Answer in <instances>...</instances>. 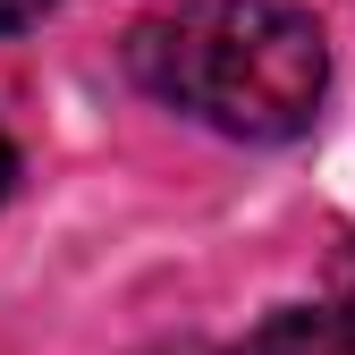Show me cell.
<instances>
[{"label": "cell", "instance_id": "cell-1", "mask_svg": "<svg viewBox=\"0 0 355 355\" xmlns=\"http://www.w3.org/2000/svg\"><path fill=\"white\" fill-rule=\"evenodd\" d=\"M144 94L220 136L279 144L304 136L330 85V42L304 0H178L127 34Z\"/></svg>", "mask_w": 355, "mask_h": 355}, {"label": "cell", "instance_id": "cell-2", "mask_svg": "<svg viewBox=\"0 0 355 355\" xmlns=\"http://www.w3.org/2000/svg\"><path fill=\"white\" fill-rule=\"evenodd\" d=\"M237 355H355V338L330 304H279V313H262L245 330Z\"/></svg>", "mask_w": 355, "mask_h": 355}, {"label": "cell", "instance_id": "cell-3", "mask_svg": "<svg viewBox=\"0 0 355 355\" xmlns=\"http://www.w3.org/2000/svg\"><path fill=\"white\" fill-rule=\"evenodd\" d=\"M330 313L347 322V338H355V245L338 254V288H330Z\"/></svg>", "mask_w": 355, "mask_h": 355}, {"label": "cell", "instance_id": "cell-4", "mask_svg": "<svg viewBox=\"0 0 355 355\" xmlns=\"http://www.w3.org/2000/svg\"><path fill=\"white\" fill-rule=\"evenodd\" d=\"M51 0H0V34H17V26H34Z\"/></svg>", "mask_w": 355, "mask_h": 355}, {"label": "cell", "instance_id": "cell-5", "mask_svg": "<svg viewBox=\"0 0 355 355\" xmlns=\"http://www.w3.org/2000/svg\"><path fill=\"white\" fill-rule=\"evenodd\" d=\"M9 178H17V161H9V136H0V195H9Z\"/></svg>", "mask_w": 355, "mask_h": 355}]
</instances>
